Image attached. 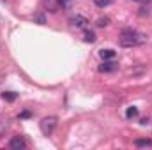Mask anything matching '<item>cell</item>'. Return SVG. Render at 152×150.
I'll list each match as a JSON object with an SVG mask.
<instances>
[{
    "label": "cell",
    "instance_id": "obj_1",
    "mask_svg": "<svg viewBox=\"0 0 152 150\" xmlns=\"http://www.w3.org/2000/svg\"><path fill=\"white\" fill-rule=\"evenodd\" d=\"M147 41V37L136 30H124L122 32V37H120V46H126V48H131V46H138V44H143Z\"/></svg>",
    "mask_w": 152,
    "mask_h": 150
},
{
    "label": "cell",
    "instance_id": "obj_2",
    "mask_svg": "<svg viewBox=\"0 0 152 150\" xmlns=\"http://www.w3.org/2000/svg\"><path fill=\"white\" fill-rule=\"evenodd\" d=\"M55 127H57V117H46V118H42L41 120V131H42V134H51L53 131H55Z\"/></svg>",
    "mask_w": 152,
    "mask_h": 150
},
{
    "label": "cell",
    "instance_id": "obj_3",
    "mask_svg": "<svg viewBox=\"0 0 152 150\" xmlns=\"http://www.w3.org/2000/svg\"><path fill=\"white\" fill-rule=\"evenodd\" d=\"M71 25L76 27V28H87L88 20L85 16H75V18H71Z\"/></svg>",
    "mask_w": 152,
    "mask_h": 150
},
{
    "label": "cell",
    "instance_id": "obj_4",
    "mask_svg": "<svg viewBox=\"0 0 152 150\" xmlns=\"http://www.w3.org/2000/svg\"><path fill=\"white\" fill-rule=\"evenodd\" d=\"M9 147L12 150H23L25 147H27V143L20 138V136H16V138H12L11 141H9Z\"/></svg>",
    "mask_w": 152,
    "mask_h": 150
},
{
    "label": "cell",
    "instance_id": "obj_5",
    "mask_svg": "<svg viewBox=\"0 0 152 150\" xmlns=\"http://www.w3.org/2000/svg\"><path fill=\"white\" fill-rule=\"evenodd\" d=\"M115 69H117V64H113V62H104L103 66H99V71L101 73H112Z\"/></svg>",
    "mask_w": 152,
    "mask_h": 150
},
{
    "label": "cell",
    "instance_id": "obj_6",
    "mask_svg": "<svg viewBox=\"0 0 152 150\" xmlns=\"http://www.w3.org/2000/svg\"><path fill=\"white\" fill-rule=\"evenodd\" d=\"M99 55H101V58H103V60H108V58H113V57H115V51H113V50H101V51H99Z\"/></svg>",
    "mask_w": 152,
    "mask_h": 150
},
{
    "label": "cell",
    "instance_id": "obj_7",
    "mask_svg": "<svg viewBox=\"0 0 152 150\" xmlns=\"http://www.w3.org/2000/svg\"><path fill=\"white\" fill-rule=\"evenodd\" d=\"M134 145L140 149H147V147H152V140H136Z\"/></svg>",
    "mask_w": 152,
    "mask_h": 150
},
{
    "label": "cell",
    "instance_id": "obj_8",
    "mask_svg": "<svg viewBox=\"0 0 152 150\" xmlns=\"http://www.w3.org/2000/svg\"><path fill=\"white\" fill-rule=\"evenodd\" d=\"M83 41H85V42H94V41H96V34H94L92 30H85V34H83Z\"/></svg>",
    "mask_w": 152,
    "mask_h": 150
},
{
    "label": "cell",
    "instance_id": "obj_9",
    "mask_svg": "<svg viewBox=\"0 0 152 150\" xmlns=\"http://www.w3.org/2000/svg\"><path fill=\"white\" fill-rule=\"evenodd\" d=\"M136 115H138V110H136L134 106H131V108H127V111H126V117H127V118H134Z\"/></svg>",
    "mask_w": 152,
    "mask_h": 150
},
{
    "label": "cell",
    "instance_id": "obj_10",
    "mask_svg": "<svg viewBox=\"0 0 152 150\" xmlns=\"http://www.w3.org/2000/svg\"><path fill=\"white\" fill-rule=\"evenodd\" d=\"M4 99H5V101H14V99H16V94H14V92H5V94H4Z\"/></svg>",
    "mask_w": 152,
    "mask_h": 150
},
{
    "label": "cell",
    "instance_id": "obj_11",
    "mask_svg": "<svg viewBox=\"0 0 152 150\" xmlns=\"http://www.w3.org/2000/svg\"><path fill=\"white\" fill-rule=\"evenodd\" d=\"M110 2H112V0H94V4H96L97 7H106Z\"/></svg>",
    "mask_w": 152,
    "mask_h": 150
},
{
    "label": "cell",
    "instance_id": "obj_12",
    "mask_svg": "<svg viewBox=\"0 0 152 150\" xmlns=\"http://www.w3.org/2000/svg\"><path fill=\"white\" fill-rule=\"evenodd\" d=\"M108 23H110L108 18H99V20H97V27H106Z\"/></svg>",
    "mask_w": 152,
    "mask_h": 150
},
{
    "label": "cell",
    "instance_id": "obj_13",
    "mask_svg": "<svg viewBox=\"0 0 152 150\" xmlns=\"http://www.w3.org/2000/svg\"><path fill=\"white\" fill-rule=\"evenodd\" d=\"M20 117H21V118H27V117H30V113H28V111H23Z\"/></svg>",
    "mask_w": 152,
    "mask_h": 150
},
{
    "label": "cell",
    "instance_id": "obj_14",
    "mask_svg": "<svg viewBox=\"0 0 152 150\" xmlns=\"http://www.w3.org/2000/svg\"><path fill=\"white\" fill-rule=\"evenodd\" d=\"M134 2H140V4H145V2H149V0H134Z\"/></svg>",
    "mask_w": 152,
    "mask_h": 150
},
{
    "label": "cell",
    "instance_id": "obj_15",
    "mask_svg": "<svg viewBox=\"0 0 152 150\" xmlns=\"http://www.w3.org/2000/svg\"><path fill=\"white\" fill-rule=\"evenodd\" d=\"M0 2H4V0H0Z\"/></svg>",
    "mask_w": 152,
    "mask_h": 150
}]
</instances>
